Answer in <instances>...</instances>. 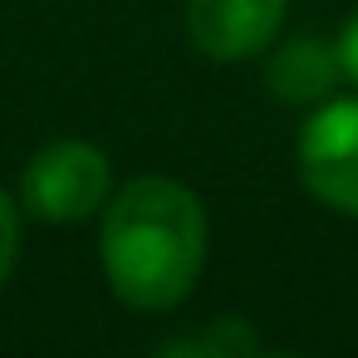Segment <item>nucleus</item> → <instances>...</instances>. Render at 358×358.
Masks as SVG:
<instances>
[{
  "label": "nucleus",
  "mask_w": 358,
  "mask_h": 358,
  "mask_svg": "<svg viewBox=\"0 0 358 358\" xmlns=\"http://www.w3.org/2000/svg\"><path fill=\"white\" fill-rule=\"evenodd\" d=\"M294 162L314 201L358 221V99H324L299 128Z\"/></svg>",
  "instance_id": "nucleus-3"
},
{
  "label": "nucleus",
  "mask_w": 358,
  "mask_h": 358,
  "mask_svg": "<svg viewBox=\"0 0 358 358\" xmlns=\"http://www.w3.org/2000/svg\"><path fill=\"white\" fill-rule=\"evenodd\" d=\"M206 206L172 177H133L103 201L99 260L108 289L143 314L177 309L206 265Z\"/></svg>",
  "instance_id": "nucleus-1"
},
{
  "label": "nucleus",
  "mask_w": 358,
  "mask_h": 358,
  "mask_svg": "<svg viewBox=\"0 0 358 358\" xmlns=\"http://www.w3.org/2000/svg\"><path fill=\"white\" fill-rule=\"evenodd\" d=\"M108 196H113V167L103 148L79 143V138L40 148L20 177V201L40 221H84L103 211Z\"/></svg>",
  "instance_id": "nucleus-2"
},
{
  "label": "nucleus",
  "mask_w": 358,
  "mask_h": 358,
  "mask_svg": "<svg viewBox=\"0 0 358 358\" xmlns=\"http://www.w3.org/2000/svg\"><path fill=\"white\" fill-rule=\"evenodd\" d=\"M289 0H187V40L196 55L236 64L275 45Z\"/></svg>",
  "instance_id": "nucleus-4"
},
{
  "label": "nucleus",
  "mask_w": 358,
  "mask_h": 358,
  "mask_svg": "<svg viewBox=\"0 0 358 358\" xmlns=\"http://www.w3.org/2000/svg\"><path fill=\"white\" fill-rule=\"evenodd\" d=\"M162 353L245 358V353H260V338H255V329H245L241 319H221V324H216V329H206V334H192V338H172V343H162Z\"/></svg>",
  "instance_id": "nucleus-6"
},
{
  "label": "nucleus",
  "mask_w": 358,
  "mask_h": 358,
  "mask_svg": "<svg viewBox=\"0 0 358 358\" xmlns=\"http://www.w3.org/2000/svg\"><path fill=\"white\" fill-rule=\"evenodd\" d=\"M15 255H20V211L0 187V289H6V280L15 270Z\"/></svg>",
  "instance_id": "nucleus-7"
},
{
  "label": "nucleus",
  "mask_w": 358,
  "mask_h": 358,
  "mask_svg": "<svg viewBox=\"0 0 358 358\" xmlns=\"http://www.w3.org/2000/svg\"><path fill=\"white\" fill-rule=\"evenodd\" d=\"M334 55H338V69H343V79L358 89V15L338 30V40H334Z\"/></svg>",
  "instance_id": "nucleus-8"
},
{
  "label": "nucleus",
  "mask_w": 358,
  "mask_h": 358,
  "mask_svg": "<svg viewBox=\"0 0 358 358\" xmlns=\"http://www.w3.org/2000/svg\"><path fill=\"white\" fill-rule=\"evenodd\" d=\"M334 79H343L338 55H334V45H324V40H314V35L289 40V45L270 59V69H265L270 94L285 99V103H324L329 89H334Z\"/></svg>",
  "instance_id": "nucleus-5"
}]
</instances>
